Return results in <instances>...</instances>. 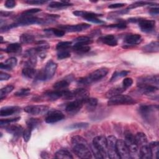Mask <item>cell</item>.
Wrapping results in <instances>:
<instances>
[{"label":"cell","mask_w":159,"mask_h":159,"mask_svg":"<svg viewBox=\"0 0 159 159\" xmlns=\"http://www.w3.org/2000/svg\"><path fill=\"white\" fill-rule=\"evenodd\" d=\"M72 149L80 158H91L92 153L86 140L81 136L76 135L71 139Z\"/></svg>","instance_id":"1"},{"label":"cell","mask_w":159,"mask_h":159,"mask_svg":"<svg viewBox=\"0 0 159 159\" xmlns=\"http://www.w3.org/2000/svg\"><path fill=\"white\" fill-rule=\"evenodd\" d=\"M108 71V69L104 67L97 69L89 73L88 76L80 78L78 80V84L85 86L91 84L103 78L107 74Z\"/></svg>","instance_id":"2"},{"label":"cell","mask_w":159,"mask_h":159,"mask_svg":"<svg viewBox=\"0 0 159 159\" xmlns=\"http://www.w3.org/2000/svg\"><path fill=\"white\" fill-rule=\"evenodd\" d=\"M48 20L49 19L45 20L32 16H23L20 14L17 20L11 24V25L12 28H14L19 26L29 25L31 24H44L47 22H49Z\"/></svg>","instance_id":"3"},{"label":"cell","mask_w":159,"mask_h":159,"mask_svg":"<svg viewBox=\"0 0 159 159\" xmlns=\"http://www.w3.org/2000/svg\"><path fill=\"white\" fill-rule=\"evenodd\" d=\"M57 65L53 60H49L43 69L37 73L35 78L39 81H47L50 80L55 75Z\"/></svg>","instance_id":"4"},{"label":"cell","mask_w":159,"mask_h":159,"mask_svg":"<svg viewBox=\"0 0 159 159\" xmlns=\"http://www.w3.org/2000/svg\"><path fill=\"white\" fill-rule=\"evenodd\" d=\"M124 142L127 145L131 158H139V148L136 143L134 136L129 132L125 133Z\"/></svg>","instance_id":"5"},{"label":"cell","mask_w":159,"mask_h":159,"mask_svg":"<svg viewBox=\"0 0 159 159\" xmlns=\"http://www.w3.org/2000/svg\"><path fill=\"white\" fill-rule=\"evenodd\" d=\"M136 103V101L130 96L127 95L119 94L109 98L107 104L109 106L130 105Z\"/></svg>","instance_id":"6"},{"label":"cell","mask_w":159,"mask_h":159,"mask_svg":"<svg viewBox=\"0 0 159 159\" xmlns=\"http://www.w3.org/2000/svg\"><path fill=\"white\" fill-rule=\"evenodd\" d=\"M92 144L100 152L103 158L107 157V139L104 136H96L93 139Z\"/></svg>","instance_id":"7"},{"label":"cell","mask_w":159,"mask_h":159,"mask_svg":"<svg viewBox=\"0 0 159 159\" xmlns=\"http://www.w3.org/2000/svg\"><path fill=\"white\" fill-rule=\"evenodd\" d=\"M158 75H145L139 77L137 79V84L138 88L145 86H158Z\"/></svg>","instance_id":"8"},{"label":"cell","mask_w":159,"mask_h":159,"mask_svg":"<svg viewBox=\"0 0 159 159\" xmlns=\"http://www.w3.org/2000/svg\"><path fill=\"white\" fill-rule=\"evenodd\" d=\"M117 139L114 135H109L107 138V155L111 159H119V156L117 154L116 149Z\"/></svg>","instance_id":"9"},{"label":"cell","mask_w":159,"mask_h":159,"mask_svg":"<svg viewBox=\"0 0 159 159\" xmlns=\"http://www.w3.org/2000/svg\"><path fill=\"white\" fill-rule=\"evenodd\" d=\"M89 97V92L84 88H78L72 91H68L65 96L66 99H86Z\"/></svg>","instance_id":"10"},{"label":"cell","mask_w":159,"mask_h":159,"mask_svg":"<svg viewBox=\"0 0 159 159\" xmlns=\"http://www.w3.org/2000/svg\"><path fill=\"white\" fill-rule=\"evenodd\" d=\"M86 99H78L70 102L66 106L65 111L70 114H75L82 108Z\"/></svg>","instance_id":"11"},{"label":"cell","mask_w":159,"mask_h":159,"mask_svg":"<svg viewBox=\"0 0 159 159\" xmlns=\"http://www.w3.org/2000/svg\"><path fill=\"white\" fill-rule=\"evenodd\" d=\"M49 107L44 105H30L24 107V111L29 114L37 116L47 113Z\"/></svg>","instance_id":"12"},{"label":"cell","mask_w":159,"mask_h":159,"mask_svg":"<svg viewBox=\"0 0 159 159\" xmlns=\"http://www.w3.org/2000/svg\"><path fill=\"white\" fill-rule=\"evenodd\" d=\"M116 149L120 158L129 159L131 158L129 148L124 140H117Z\"/></svg>","instance_id":"13"},{"label":"cell","mask_w":159,"mask_h":159,"mask_svg":"<svg viewBox=\"0 0 159 159\" xmlns=\"http://www.w3.org/2000/svg\"><path fill=\"white\" fill-rule=\"evenodd\" d=\"M139 26L140 30L145 33L152 32L155 29V21L145 19H139Z\"/></svg>","instance_id":"14"},{"label":"cell","mask_w":159,"mask_h":159,"mask_svg":"<svg viewBox=\"0 0 159 159\" xmlns=\"http://www.w3.org/2000/svg\"><path fill=\"white\" fill-rule=\"evenodd\" d=\"M65 117V115L60 111H51L48 112L45 117V122L48 124H53L62 120Z\"/></svg>","instance_id":"15"},{"label":"cell","mask_w":159,"mask_h":159,"mask_svg":"<svg viewBox=\"0 0 159 159\" xmlns=\"http://www.w3.org/2000/svg\"><path fill=\"white\" fill-rule=\"evenodd\" d=\"M90 27L91 25L89 24H85V23H81V24H76V25H62L59 26L60 29H61L65 31H67L70 32H81L86 29H88Z\"/></svg>","instance_id":"16"},{"label":"cell","mask_w":159,"mask_h":159,"mask_svg":"<svg viewBox=\"0 0 159 159\" xmlns=\"http://www.w3.org/2000/svg\"><path fill=\"white\" fill-rule=\"evenodd\" d=\"M155 110H158V106L153 105H141L139 107V112L143 118L149 120L152 116V114Z\"/></svg>","instance_id":"17"},{"label":"cell","mask_w":159,"mask_h":159,"mask_svg":"<svg viewBox=\"0 0 159 159\" xmlns=\"http://www.w3.org/2000/svg\"><path fill=\"white\" fill-rule=\"evenodd\" d=\"M68 90H57L55 89L54 91H48L44 93L43 96L50 101H55L61 98H65L67 94Z\"/></svg>","instance_id":"18"},{"label":"cell","mask_w":159,"mask_h":159,"mask_svg":"<svg viewBox=\"0 0 159 159\" xmlns=\"http://www.w3.org/2000/svg\"><path fill=\"white\" fill-rule=\"evenodd\" d=\"M142 41V38L141 35L137 34H129L126 35L124 38V42L129 47L139 44Z\"/></svg>","instance_id":"19"},{"label":"cell","mask_w":159,"mask_h":159,"mask_svg":"<svg viewBox=\"0 0 159 159\" xmlns=\"http://www.w3.org/2000/svg\"><path fill=\"white\" fill-rule=\"evenodd\" d=\"M99 41L109 46L114 47L117 45V40L114 35L109 34L99 38Z\"/></svg>","instance_id":"20"},{"label":"cell","mask_w":159,"mask_h":159,"mask_svg":"<svg viewBox=\"0 0 159 159\" xmlns=\"http://www.w3.org/2000/svg\"><path fill=\"white\" fill-rule=\"evenodd\" d=\"M20 111V107L19 106H6L1 109L0 115L1 116H8L18 113Z\"/></svg>","instance_id":"21"},{"label":"cell","mask_w":159,"mask_h":159,"mask_svg":"<svg viewBox=\"0 0 159 159\" xmlns=\"http://www.w3.org/2000/svg\"><path fill=\"white\" fill-rule=\"evenodd\" d=\"M6 130L8 133L13 135L16 137H19L20 135H22L24 131L22 127L17 124L7 125L6 127Z\"/></svg>","instance_id":"22"},{"label":"cell","mask_w":159,"mask_h":159,"mask_svg":"<svg viewBox=\"0 0 159 159\" xmlns=\"http://www.w3.org/2000/svg\"><path fill=\"white\" fill-rule=\"evenodd\" d=\"M17 60L15 57H11L7 59L4 62L0 63V68L1 70H11L17 65Z\"/></svg>","instance_id":"23"},{"label":"cell","mask_w":159,"mask_h":159,"mask_svg":"<svg viewBox=\"0 0 159 159\" xmlns=\"http://www.w3.org/2000/svg\"><path fill=\"white\" fill-rule=\"evenodd\" d=\"M153 157L149 144L142 146L139 149V158L143 159H151Z\"/></svg>","instance_id":"24"},{"label":"cell","mask_w":159,"mask_h":159,"mask_svg":"<svg viewBox=\"0 0 159 159\" xmlns=\"http://www.w3.org/2000/svg\"><path fill=\"white\" fill-rule=\"evenodd\" d=\"M142 50L146 53H155L159 51V43L158 41L152 42L142 47Z\"/></svg>","instance_id":"25"},{"label":"cell","mask_w":159,"mask_h":159,"mask_svg":"<svg viewBox=\"0 0 159 159\" xmlns=\"http://www.w3.org/2000/svg\"><path fill=\"white\" fill-rule=\"evenodd\" d=\"M5 52L7 53L18 54L22 52V47L19 43H12L7 46Z\"/></svg>","instance_id":"26"},{"label":"cell","mask_w":159,"mask_h":159,"mask_svg":"<svg viewBox=\"0 0 159 159\" xmlns=\"http://www.w3.org/2000/svg\"><path fill=\"white\" fill-rule=\"evenodd\" d=\"M71 80L72 79L70 78H70H65V79L60 80L56 82L55 83H54L53 88L55 89H57V90H63L69 86L70 82L71 81Z\"/></svg>","instance_id":"27"},{"label":"cell","mask_w":159,"mask_h":159,"mask_svg":"<svg viewBox=\"0 0 159 159\" xmlns=\"http://www.w3.org/2000/svg\"><path fill=\"white\" fill-rule=\"evenodd\" d=\"M134 138H135V140L136 143L138 145L139 148L142 146L148 144L147 136L145 135V134L144 133L138 132L134 136Z\"/></svg>","instance_id":"28"},{"label":"cell","mask_w":159,"mask_h":159,"mask_svg":"<svg viewBox=\"0 0 159 159\" xmlns=\"http://www.w3.org/2000/svg\"><path fill=\"white\" fill-rule=\"evenodd\" d=\"M125 91V89L123 86L114 87L108 90L107 92L105 94V96L107 98H110L111 97H113L119 94H121Z\"/></svg>","instance_id":"29"},{"label":"cell","mask_w":159,"mask_h":159,"mask_svg":"<svg viewBox=\"0 0 159 159\" xmlns=\"http://www.w3.org/2000/svg\"><path fill=\"white\" fill-rule=\"evenodd\" d=\"M73 4H71L69 1H52L51 2L48 7L50 8H54V9H61L63 7H66L72 6Z\"/></svg>","instance_id":"30"},{"label":"cell","mask_w":159,"mask_h":159,"mask_svg":"<svg viewBox=\"0 0 159 159\" xmlns=\"http://www.w3.org/2000/svg\"><path fill=\"white\" fill-rule=\"evenodd\" d=\"M37 73L36 70H35L34 68L30 67H25L23 68L22 71V75L24 77L26 78H35Z\"/></svg>","instance_id":"31"},{"label":"cell","mask_w":159,"mask_h":159,"mask_svg":"<svg viewBox=\"0 0 159 159\" xmlns=\"http://www.w3.org/2000/svg\"><path fill=\"white\" fill-rule=\"evenodd\" d=\"M74 44L82 45H88L93 42L92 39L88 36H81L76 38L73 40Z\"/></svg>","instance_id":"32"},{"label":"cell","mask_w":159,"mask_h":159,"mask_svg":"<svg viewBox=\"0 0 159 159\" xmlns=\"http://www.w3.org/2000/svg\"><path fill=\"white\" fill-rule=\"evenodd\" d=\"M19 40L20 42L22 44H29L32 43L35 40V37L32 34L24 33L20 36Z\"/></svg>","instance_id":"33"},{"label":"cell","mask_w":159,"mask_h":159,"mask_svg":"<svg viewBox=\"0 0 159 159\" xmlns=\"http://www.w3.org/2000/svg\"><path fill=\"white\" fill-rule=\"evenodd\" d=\"M98 101L96 98L88 97L85 99L84 104H86V108L89 111H93L96 108V107L98 105Z\"/></svg>","instance_id":"34"},{"label":"cell","mask_w":159,"mask_h":159,"mask_svg":"<svg viewBox=\"0 0 159 159\" xmlns=\"http://www.w3.org/2000/svg\"><path fill=\"white\" fill-rule=\"evenodd\" d=\"M55 158H73L71 153L66 149H61L55 153Z\"/></svg>","instance_id":"35"},{"label":"cell","mask_w":159,"mask_h":159,"mask_svg":"<svg viewBox=\"0 0 159 159\" xmlns=\"http://www.w3.org/2000/svg\"><path fill=\"white\" fill-rule=\"evenodd\" d=\"M72 48L74 51L78 53H84L88 52L90 50L91 47L88 45L73 44L72 46Z\"/></svg>","instance_id":"36"},{"label":"cell","mask_w":159,"mask_h":159,"mask_svg":"<svg viewBox=\"0 0 159 159\" xmlns=\"http://www.w3.org/2000/svg\"><path fill=\"white\" fill-rule=\"evenodd\" d=\"M41 124L40 119L37 118H30L26 121V124L28 128L33 130L34 129L37 128Z\"/></svg>","instance_id":"37"},{"label":"cell","mask_w":159,"mask_h":159,"mask_svg":"<svg viewBox=\"0 0 159 159\" xmlns=\"http://www.w3.org/2000/svg\"><path fill=\"white\" fill-rule=\"evenodd\" d=\"M14 89V86L12 85H7L6 86L2 88L0 90V99L1 100H2L4 98H6V96L10 93L12 90Z\"/></svg>","instance_id":"38"},{"label":"cell","mask_w":159,"mask_h":159,"mask_svg":"<svg viewBox=\"0 0 159 159\" xmlns=\"http://www.w3.org/2000/svg\"><path fill=\"white\" fill-rule=\"evenodd\" d=\"M71 45H72V42H70V41L60 42L57 43L56 46V49L58 51L68 50V48H70L71 46Z\"/></svg>","instance_id":"39"},{"label":"cell","mask_w":159,"mask_h":159,"mask_svg":"<svg viewBox=\"0 0 159 159\" xmlns=\"http://www.w3.org/2000/svg\"><path fill=\"white\" fill-rule=\"evenodd\" d=\"M89 124L87 122H78L75 124H73L70 125H68L66 128L67 129L72 130V129H86L88 127Z\"/></svg>","instance_id":"40"},{"label":"cell","mask_w":159,"mask_h":159,"mask_svg":"<svg viewBox=\"0 0 159 159\" xmlns=\"http://www.w3.org/2000/svg\"><path fill=\"white\" fill-rule=\"evenodd\" d=\"M45 32H52L54 35L58 37H63L65 34V31L61 29H55V28H50L48 29H45Z\"/></svg>","instance_id":"41"},{"label":"cell","mask_w":159,"mask_h":159,"mask_svg":"<svg viewBox=\"0 0 159 159\" xmlns=\"http://www.w3.org/2000/svg\"><path fill=\"white\" fill-rule=\"evenodd\" d=\"M150 147L152 155L155 154L156 156V158H159V147L158 142H152L149 144Z\"/></svg>","instance_id":"42"},{"label":"cell","mask_w":159,"mask_h":159,"mask_svg":"<svg viewBox=\"0 0 159 159\" xmlns=\"http://www.w3.org/2000/svg\"><path fill=\"white\" fill-rule=\"evenodd\" d=\"M28 58V60L25 63V67L34 68L37 64V57L36 55L30 56Z\"/></svg>","instance_id":"43"},{"label":"cell","mask_w":159,"mask_h":159,"mask_svg":"<svg viewBox=\"0 0 159 159\" xmlns=\"http://www.w3.org/2000/svg\"><path fill=\"white\" fill-rule=\"evenodd\" d=\"M130 73V71H126V70H122L120 71H115L114 72L111 78V81H113L114 80H116V79H117L118 78H120V77H124L127 76L129 73Z\"/></svg>","instance_id":"44"},{"label":"cell","mask_w":159,"mask_h":159,"mask_svg":"<svg viewBox=\"0 0 159 159\" xmlns=\"http://www.w3.org/2000/svg\"><path fill=\"white\" fill-rule=\"evenodd\" d=\"M149 4H153L152 2H147V1H136L129 6V7L127 8L129 11L131 9L139 7H142L145 5H149Z\"/></svg>","instance_id":"45"},{"label":"cell","mask_w":159,"mask_h":159,"mask_svg":"<svg viewBox=\"0 0 159 159\" xmlns=\"http://www.w3.org/2000/svg\"><path fill=\"white\" fill-rule=\"evenodd\" d=\"M107 27H110V28H115V29H125L127 27V24H126L125 21L120 20L116 24H111L109 25H107Z\"/></svg>","instance_id":"46"},{"label":"cell","mask_w":159,"mask_h":159,"mask_svg":"<svg viewBox=\"0 0 159 159\" xmlns=\"http://www.w3.org/2000/svg\"><path fill=\"white\" fill-rule=\"evenodd\" d=\"M20 119V117H14V118H11V119H1L0 120V125L1 127H2L3 125H9L11 123L16 122L17 120H19Z\"/></svg>","instance_id":"47"},{"label":"cell","mask_w":159,"mask_h":159,"mask_svg":"<svg viewBox=\"0 0 159 159\" xmlns=\"http://www.w3.org/2000/svg\"><path fill=\"white\" fill-rule=\"evenodd\" d=\"M70 56H71V54L68 50L58 51V53H57V58L59 60L67 58L70 57Z\"/></svg>","instance_id":"48"},{"label":"cell","mask_w":159,"mask_h":159,"mask_svg":"<svg viewBox=\"0 0 159 159\" xmlns=\"http://www.w3.org/2000/svg\"><path fill=\"white\" fill-rule=\"evenodd\" d=\"M30 93V89L29 88H22L20 90L17 91L14 93V95L17 97H22V96H26L29 94Z\"/></svg>","instance_id":"49"},{"label":"cell","mask_w":159,"mask_h":159,"mask_svg":"<svg viewBox=\"0 0 159 159\" xmlns=\"http://www.w3.org/2000/svg\"><path fill=\"white\" fill-rule=\"evenodd\" d=\"M41 11L40 9L39 8H32V9H27L24 11V12H22L21 15L23 16H32V14L37 13L39 12H40Z\"/></svg>","instance_id":"50"},{"label":"cell","mask_w":159,"mask_h":159,"mask_svg":"<svg viewBox=\"0 0 159 159\" xmlns=\"http://www.w3.org/2000/svg\"><path fill=\"white\" fill-rule=\"evenodd\" d=\"M32 131V130L28 127H27L25 130H24L23 133H22V136H23V138H24V140L25 142H28L29 140V139L30 138Z\"/></svg>","instance_id":"51"},{"label":"cell","mask_w":159,"mask_h":159,"mask_svg":"<svg viewBox=\"0 0 159 159\" xmlns=\"http://www.w3.org/2000/svg\"><path fill=\"white\" fill-rule=\"evenodd\" d=\"M133 83V80L131 78H125L122 81V86L126 89L132 86Z\"/></svg>","instance_id":"52"},{"label":"cell","mask_w":159,"mask_h":159,"mask_svg":"<svg viewBox=\"0 0 159 159\" xmlns=\"http://www.w3.org/2000/svg\"><path fill=\"white\" fill-rule=\"evenodd\" d=\"M25 3L29 4H32V5H40L43 4L46 2L45 1L43 0H27L25 1Z\"/></svg>","instance_id":"53"},{"label":"cell","mask_w":159,"mask_h":159,"mask_svg":"<svg viewBox=\"0 0 159 159\" xmlns=\"http://www.w3.org/2000/svg\"><path fill=\"white\" fill-rule=\"evenodd\" d=\"M88 21L91 22L93 23H95V24H104V22L99 19L98 18V17H89L86 19Z\"/></svg>","instance_id":"54"},{"label":"cell","mask_w":159,"mask_h":159,"mask_svg":"<svg viewBox=\"0 0 159 159\" xmlns=\"http://www.w3.org/2000/svg\"><path fill=\"white\" fill-rule=\"evenodd\" d=\"M16 5V2L14 0H7L5 2L4 6L8 9H12Z\"/></svg>","instance_id":"55"},{"label":"cell","mask_w":159,"mask_h":159,"mask_svg":"<svg viewBox=\"0 0 159 159\" xmlns=\"http://www.w3.org/2000/svg\"><path fill=\"white\" fill-rule=\"evenodd\" d=\"M11 78V75L2 72V71L0 72V80L4 81V80H7Z\"/></svg>","instance_id":"56"},{"label":"cell","mask_w":159,"mask_h":159,"mask_svg":"<svg viewBox=\"0 0 159 159\" xmlns=\"http://www.w3.org/2000/svg\"><path fill=\"white\" fill-rule=\"evenodd\" d=\"M125 5L124 3H114V4H111L108 6V7L110 9H116V8H119L123 7Z\"/></svg>","instance_id":"57"},{"label":"cell","mask_w":159,"mask_h":159,"mask_svg":"<svg viewBox=\"0 0 159 159\" xmlns=\"http://www.w3.org/2000/svg\"><path fill=\"white\" fill-rule=\"evenodd\" d=\"M149 13L151 15H152V16L158 15V13H159V9H158V7H152V8L150 9Z\"/></svg>","instance_id":"58"},{"label":"cell","mask_w":159,"mask_h":159,"mask_svg":"<svg viewBox=\"0 0 159 159\" xmlns=\"http://www.w3.org/2000/svg\"><path fill=\"white\" fill-rule=\"evenodd\" d=\"M12 13H13L12 12L1 11V12H0V16H1V17H8V16H11Z\"/></svg>","instance_id":"59"},{"label":"cell","mask_w":159,"mask_h":159,"mask_svg":"<svg viewBox=\"0 0 159 159\" xmlns=\"http://www.w3.org/2000/svg\"><path fill=\"white\" fill-rule=\"evenodd\" d=\"M48 153H47L46 152H43L42 153H41V157H42V158H48L49 157L48 156H47V155H48Z\"/></svg>","instance_id":"60"}]
</instances>
